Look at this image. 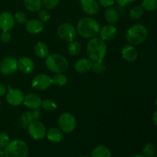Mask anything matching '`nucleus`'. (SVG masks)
<instances>
[{"mask_svg":"<svg viewBox=\"0 0 157 157\" xmlns=\"http://www.w3.org/2000/svg\"><path fill=\"white\" fill-rule=\"evenodd\" d=\"M76 29L80 36L90 39L99 35L101 26L96 19L90 17H85L78 21Z\"/></svg>","mask_w":157,"mask_h":157,"instance_id":"1","label":"nucleus"},{"mask_svg":"<svg viewBox=\"0 0 157 157\" xmlns=\"http://www.w3.org/2000/svg\"><path fill=\"white\" fill-rule=\"evenodd\" d=\"M107 52V44L101 38H90L87 42V53L92 61H102Z\"/></svg>","mask_w":157,"mask_h":157,"instance_id":"2","label":"nucleus"},{"mask_svg":"<svg viewBox=\"0 0 157 157\" xmlns=\"http://www.w3.org/2000/svg\"><path fill=\"white\" fill-rule=\"evenodd\" d=\"M148 31L146 26L141 24H136L131 26L126 33V39L132 45H139L147 40Z\"/></svg>","mask_w":157,"mask_h":157,"instance_id":"3","label":"nucleus"},{"mask_svg":"<svg viewBox=\"0 0 157 157\" xmlns=\"http://www.w3.org/2000/svg\"><path fill=\"white\" fill-rule=\"evenodd\" d=\"M45 65L54 73H64L68 69L69 63L64 56L58 54H51L45 58Z\"/></svg>","mask_w":157,"mask_h":157,"instance_id":"4","label":"nucleus"},{"mask_svg":"<svg viewBox=\"0 0 157 157\" xmlns=\"http://www.w3.org/2000/svg\"><path fill=\"white\" fill-rule=\"evenodd\" d=\"M29 147L21 140H14L5 147V157H27L29 155Z\"/></svg>","mask_w":157,"mask_h":157,"instance_id":"5","label":"nucleus"},{"mask_svg":"<svg viewBox=\"0 0 157 157\" xmlns=\"http://www.w3.org/2000/svg\"><path fill=\"white\" fill-rule=\"evenodd\" d=\"M76 119L75 116L71 113H62L58 118V126L59 129L65 133H71L76 127Z\"/></svg>","mask_w":157,"mask_h":157,"instance_id":"6","label":"nucleus"},{"mask_svg":"<svg viewBox=\"0 0 157 157\" xmlns=\"http://www.w3.org/2000/svg\"><path fill=\"white\" fill-rule=\"evenodd\" d=\"M58 35L66 41H75L77 37V29L74 25L70 23H62L58 26L57 29Z\"/></svg>","mask_w":157,"mask_h":157,"instance_id":"7","label":"nucleus"},{"mask_svg":"<svg viewBox=\"0 0 157 157\" xmlns=\"http://www.w3.org/2000/svg\"><path fill=\"white\" fill-rule=\"evenodd\" d=\"M28 132L32 139L41 140L46 136L47 130L45 126L39 121H33L28 126Z\"/></svg>","mask_w":157,"mask_h":157,"instance_id":"8","label":"nucleus"},{"mask_svg":"<svg viewBox=\"0 0 157 157\" xmlns=\"http://www.w3.org/2000/svg\"><path fill=\"white\" fill-rule=\"evenodd\" d=\"M18 69V60L14 57H6L0 62V73L3 75H13Z\"/></svg>","mask_w":157,"mask_h":157,"instance_id":"9","label":"nucleus"},{"mask_svg":"<svg viewBox=\"0 0 157 157\" xmlns=\"http://www.w3.org/2000/svg\"><path fill=\"white\" fill-rule=\"evenodd\" d=\"M8 93L6 94V101L10 105L17 107L21 105L24 101L25 95L23 92L19 89H13L9 86Z\"/></svg>","mask_w":157,"mask_h":157,"instance_id":"10","label":"nucleus"},{"mask_svg":"<svg viewBox=\"0 0 157 157\" xmlns=\"http://www.w3.org/2000/svg\"><path fill=\"white\" fill-rule=\"evenodd\" d=\"M52 78L44 74H40V75H36L32 81V87L35 90H40V91L45 90L52 85Z\"/></svg>","mask_w":157,"mask_h":157,"instance_id":"11","label":"nucleus"},{"mask_svg":"<svg viewBox=\"0 0 157 157\" xmlns=\"http://www.w3.org/2000/svg\"><path fill=\"white\" fill-rule=\"evenodd\" d=\"M15 20L13 15L9 12H4L0 14V29L2 32H9L13 29Z\"/></svg>","mask_w":157,"mask_h":157,"instance_id":"12","label":"nucleus"},{"mask_svg":"<svg viewBox=\"0 0 157 157\" xmlns=\"http://www.w3.org/2000/svg\"><path fill=\"white\" fill-rule=\"evenodd\" d=\"M18 68L21 73L29 75L35 69L34 61L29 57H22L18 60Z\"/></svg>","mask_w":157,"mask_h":157,"instance_id":"13","label":"nucleus"},{"mask_svg":"<svg viewBox=\"0 0 157 157\" xmlns=\"http://www.w3.org/2000/svg\"><path fill=\"white\" fill-rule=\"evenodd\" d=\"M99 35L100 38L104 41H110L117 36V29L113 25H107L101 28Z\"/></svg>","mask_w":157,"mask_h":157,"instance_id":"14","label":"nucleus"},{"mask_svg":"<svg viewBox=\"0 0 157 157\" xmlns=\"http://www.w3.org/2000/svg\"><path fill=\"white\" fill-rule=\"evenodd\" d=\"M41 102H42L41 98L38 94L31 93L25 96L23 104L28 108L34 110V109L39 108L41 105Z\"/></svg>","mask_w":157,"mask_h":157,"instance_id":"15","label":"nucleus"},{"mask_svg":"<svg viewBox=\"0 0 157 157\" xmlns=\"http://www.w3.org/2000/svg\"><path fill=\"white\" fill-rule=\"evenodd\" d=\"M81 8L86 14L94 15L99 12L100 6L96 0H81Z\"/></svg>","mask_w":157,"mask_h":157,"instance_id":"16","label":"nucleus"},{"mask_svg":"<svg viewBox=\"0 0 157 157\" xmlns=\"http://www.w3.org/2000/svg\"><path fill=\"white\" fill-rule=\"evenodd\" d=\"M122 58L127 62H134L138 58V52L132 44H126L121 50Z\"/></svg>","mask_w":157,"mask_h":157,"instance_id":"17","label":"nucleus"},{"mask_svg":"<svg viewBox=\"0 0 157 157\" xmlns=\"http://www.w3.org/2000/svg\"><path fill=\"white\" fill-rule=\"evenodd\" d=\"M44 25L39 19L28 20L25 23V29L29 33L35 35L42 32Z\"/></svg>","mask_w":157,"mask_h":157,"instance_id":"18","label":"nucleus"},{"mask_svg":"<svg viewBox=\"0 0 157 157\" xmlns=\"http://www.w3.org/2000/svg\"><path fill=\"white\" fill-rule=\"evenodd\" d=\"M92 62L91 61L89 58H80L78 61L75 62V69L78 73L80 74H84L87 73L91 69L92 66Z\"/></svg>","mask_w":157,"mask_h":157,"instance_id":"19","label":"nucleus"},{"mask_svg":"<svg viewBox=\"0 0 157 157\" xmlns=\"http://www.w3.org/2000/svg\"><path fill=\"white\" fill-rule=\"evenodd\" d=\"M48 140L52 143H60L64 138V133L59 128H51L46 133Z\"/></svg>","mask_w":157,"mask_h":157,"instance_id":"20","label":"nucleus"},{"mask_svg":"<svg viewBox=\"0 0 157 157\" xmlns=\"http://www.w3.org/2000/svg\"><path fill=\"white\" fill-rule=\"evenodd\" d=\"M35 55L39 58H46L48 55H49V49L48 47L47 44L42 41H38L35 45Z\"/></svg>","mask_w":157,"mask_h":157,"instance_id":"21","label":"nucleus"},{"mask_svg":"<svg viewBox=\"0 0 157 157\" xmlns=\"http://www.w3.org/2000/svg\"><path fill=\"white\" fill-rule=\"evenodd\" d=\"M91 157H111V152L106 146L99 145L93 150Z\"/></svg>","mask_w":157,"mask_h":157,"instance_id":"22","label":"nucleus"},{"mask_svg":"<svg viewBox=\"0 0 157 157\" xmlns=\"http://www.w3.org/2000/svg\"><path fill=\"white\" fill-rule=\"evenodd\" d=\"M104 17L107 23L110 25H114L119 20V14L117 12L116 9L113 8H108L106 9L105 13H104Z\"/></svg>","mask_w":157,"mask_h":157,"instance_id":"23","label":"nucleus"},{"mask_svg":"<svg viewBox=\"0 0 157 157\" xmlns=\"http://www.w3.org/2000/svg\"><path fill=\"white\" fill-rule=\"evenodd\" d=\"M23 4L26 9L32 12H38L43 5L41 0H24Z\"/></svg>","mask_w":157,"mask_h":157,"instance_id":"24","label":"nucleus"},{"mask_svg":"<svg viewBox=\"0 0 157 157\" xmlns=\"http://www.w3.org/2000/svg\"><path fill=\"white\" fill-rule=\"evenodd\" d=\"M52 84L58 87H62L67 82V78L63 73H57L52 78Z\"/></svg>","mask_w":157,"mask_h":157,"instance_id":"25","label":"nucleus"},{"mask_svg":"<svg viewBox=\"0 0 157 157\" xmlns=\"http://www.w3.org/2000/svg\"><path fill=\"white\" fill-rule=\"evenodd\" d=\"M144 9H143L142 6H135L132 8L129 13V16L131 19L136 20L140 18L144 15Z\"/></svg>","mask_w":157,"mask_h":157,"instance_id":"26","label":"nucleus"},{"mask_svg":"<svg viewBox=\"0 0 157 157\" xmlns=\"http://www.w3.org/2000/svg\"><path fill=\"white\" fill-rule=\"evenodd\" d=\"M81 51V44L79 41H71L68 47V53L72 56L78 55Z\"/></svg>","mask_w":157,"mask_h":157,"instance_id":"27","label":"nucleus"},{"mask_svg":"<svg viewBox=\"0 0 157 157\" xmlns=\"http://www.w3.org/2000/svg\"><path fill=\"white\" fill-rule=\"evenodd\" d=\"M143 153L147 157H153L156 153V147L152 143H147L143 149Z\"/></svg>","mask_w":157,"mask_h":157,"instance_id":"28","label":"nucleus"},{"mask_svg":"<svg viewBox=\"0 0 157 157\" xmlns=\"http://www.w3.org/2000/svg\"><path fill=\"white\" fill-rule=\"evenodd\" d=\"M143 9L148 12H153L157 9V0H143Z\"/></svg>","mask_w":157,"mask_h":157,"instance_id":"29","label":"nucleus"},{"mask_svg":"<svg viewBox=\"0 0 157 157\" xmlns=\"http://www.w3.org/2000/svg\"><path fill=\"white\" fill-rule=\"evenodd\" d=\"M41 106L46 111H53V110H56L57 107H58L56 103L50 99H46L42 101Z\"/></svg>","mask_w":157,"mask_h":157,"instance_id":"30","label":"nucleus"},{"mask_svg":"<svg viewBox=\"0 0 157 157\" xmlns=\"http://www.w3.org/2000/svg\"><path fill=\"white\" fill-rule=\"evenodd\" d=\"M21 122L23 124L24 127H27L31 124V123L33 121V118H32V112L30 111H25L24 113H22V114L21 115Z\"/></svg>","mask_w":157,"mask_h":157,"instance_id":"31","label":"nucleus"},{"mask_svg":"<svg viewBox=\"0 0 157 157\" xmlns=\"http://www.w3.org/2000/svg\"><path fill=\"white\" fill-rule=\"evenodd\" d=\"M91 69L94 73L101 74L105 71V66L103 64L102 61H93Z\"/></svg>","mask_w":157,"mask_h":157,"instance_id":"32","label":"nucleus"},{"mask_svg":"<svg viewBox=\"0 0 157 157\" xmlns=\"http://www.w3.org/2000/svg\"><path fill=\"white\" fill-rule=\"evenodd\" d=\"M14 18L18 24H25L26 21H28L27 15L23 12H16L14 15Z\"/></svg>","mask_w":157,"mask_h":157,"instance_id":"33","label":"nucleus"},{"mask_svg":"<svg viewBox=\"0 0 157 157\" xmlns=\"http://www.w3.org/2000/svg\"><path fill=\"white\" fill-rule=\"evenodd\" d=\"M38 17L41 22H47L50 19V14L47 10L40 9L38 12Z\"/></svg>","mask_w":157,"mask_h":157,"instance_id":"34","label":"nucleus"},{"mask_svg":"<svg viewBox=\"0 0 157 157\" xmlns=\"http://www.w3.org/2000/svg\"><path fill=\"white\" fill-rule=\"evenodd\" d=\"M60 0H43L42 4L47 9H54L57 7Z\"/></svg>","mask_w":157,"mask_h":157,"instance_id":"35","label":"nucleus"},{"mask_svg":"<svg viewBox=\"0 0 157 157\" xmlns=\"http://www.w3.org/2000/svg\"><path fill=\"white\" fill-rule=\"evenodd\" d=\"M10 142L9 136L6 133H0V148H5Z\"/></svg>","mask_w":157,"mask_h":157,"instance_id":"36","label":"nucleus"},{"mask_svg":"<svg viewBox=\"0 0 157 157\" xmlns=\"http://www.w3.org/2000/svg\"><path fill=\"white\" fill-rule=\"evenodd\" d=\"M12 38V35L9 32H2L0 34V40L2 43L7 44L11 41Z\"/></svg>","mask_w":157,"mask_h":157,"instance_id":"37","label":"nucleus"},{"mask_svg":"<svg viewBox=\"0 0 157 157\" xmlns=\"http://www.w3.org/2000/svg\"><path fill=\"white\" fill-rule=\"evenodd\" d=\"M97 2L103 7H110L114 4L115 0H97Z\"/></svg>","mask_w":157,"mask_h":157,"instance_id":"38","label":"nucleus"},{"mask_svg":"<svg viewBox=\"0 0 157 157\" xmlns=\"http://www.w3.org/2000/svg\"><path fill=\"white\" fill-rule=\"evenodd\" d=\"M32 114L33 121H40L41 116H42V113H41V111L39 110V108L34 109L33 111L32 112Z\"/></svg>","mask_w":157,"mask_h":157,"instance_id":"39","label":"nucleus"},{"mask_svg":"<svg viewBox=\"0 0 157 157\" xmlns=\"http://www.w3.org/2000/svg\"><path fill=\"white\" fill-rule=\"evenodd\" d=\"M116 1L120 6H121V7H125V6L133 3L136 0H116Z\"/></svg>","mask_w":157,"mask_h":157,"instance_id":"40","label":"nucleus"},{"mask_svg":"<svg viewBox=\"0 0 157 157\" xmlns=\"http://www.w3.org/2000/svg\"><path fill=\"white\" fill-rule=\"evenodd\" d=\"M6 91H7V87L3 84H0V97L5 95Z\"/></svg>","mask_w":157,"mask_h":157,"instance_id":"41","label":"nucleus"},{"mask_svg":"<svg viewBox=\"0 0 157 157\" xmlns=\"http://www.w3.org/2000/svg\"><path fill=\"white\" fill-rule=\"evenodd\" d=\"M153 122L157 127V110L154 112V113L153 115Z\"/></svg>","mask_w":157,"mask_h":157,"instance_id":"42","label":"nucleus"},{"mask_svg":"<svg viewBox=\"0 0 157 157\" xmlns=\"http://www.w3.org/2000/svg\"><path fill=\"white\" fill-rule=\"evenodd\" d=\"M130 157H147V156H144V155H142V154H133V155H132Z\"/></svg>","mask_w":157,"mask_h":157,"instance_id":"43","label":"nucleus"},{"mask_svg":"<svg viewBox=\"0 0 157 157\" xmlns=\"http://www.w3.org/2000/svg\"><path fill=\"white\" fill-rule=\"evenodd\" d=\"M0 157H5V156H4V151H2L1 148H0Z\"/></svg>","mask_w":157,"mask_h":157,"instance_id":"44","label":"nucleus"},{"mask_svg":"<svg viewBox=\"0 0 157 157\" xmlns=\"http://www.w3.org/2000/svg\"><path fill=\"white\" fill-rule=\"evenodd\" d=\"M78 157H90V156H86V155H83V156H78Z\"/></svg>","mask_w":157,"mask_h":157,"instance_id":"45","label":"nucleus"},{"mask_svg":"<svg viewBox=\"0 0 157 157\" xmlns=\"http://www.w3.org/2000/svg\"><path fill=\"white\" fill-rule=\"evenodd\" d=\"M155 104H156V106L157 107V98L155 99Z\"/></svg>","mask_w":157,"mask_h":157,"instance_id":"46","label":"nucleus"},{"mask_svg":"<svg viewBox=\"0 0 157 157\" xmlns=\"http://www.w3.org/2000/svg\"><path fill=\"white\" fill-rule=\"evenodd\" d=\"M156 157H157V153H156Z\"/></svg>","mask_w":157,"mask_h":157,"instance_id":"47","label":"nucleus"},{"mask_svg":"<svg viewBox=\"0 0 157 157\" xmlns=\"http://www.w3.org/2000/svg\"><path fill=\"white\" fill-rule=\"evenodd\" d=\"M0 105H1V101H0Z\"/></svg>","mask_w":157,"mask_h":157,"instance_id":"48","label":"nucleus"}]
</instances>
